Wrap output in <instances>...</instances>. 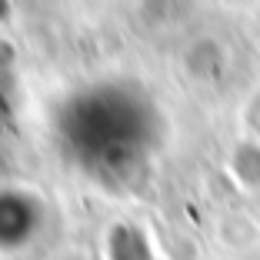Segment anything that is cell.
I'll list each match as a JSON object with an SVG mask.
<instances>
[{
	"mask_svg": "<svg viewBox=\"0 0 260 260\" xmlns=\"http://www.w3.org/2000/svg\"><path fill=\"white\" fill-rule=\"evenodd\" d=\"M63 130L84 160L114 167L144 147L150 120L137 93L120 87H93L70 104Z\"/></svg>",
	"mask_w": 260,
	"mask_h": 260,
	"instance_id": "6da1fadb",
	"label": "cell"
},
{
	"mask_svg": "<svg viewBox=\"0 0 260 260\" xmlns=\"http://www.w3.org/2000/svg\"><path fill=\"white\" fill-rule=\"evenodd\" d=\"M40 200L27 190H0V250H20L40 230Z\"/></svg>",
	"mask_w": 260,
	"mask_h": 260,
	"instance_id": "7a4b0ae2",
	"label": "cell"
}]
</instances>
